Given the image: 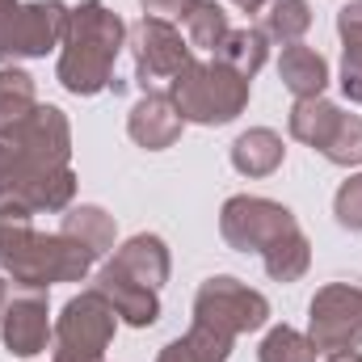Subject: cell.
Wrapping results in <instances>:
<instances>
[{
	"mask_svg": "<svg viewBox=\"0 0 362 362\" xmlns=\"http://www.w3.org/2000/svg\"><path fill=\"white\" fill-rule=\"evenodd\" d=\"M333 215L346 232H362V173L346 177L333 194Z\"/></svg>",
	"mask_w": 362,
	"mask_h": 362,
	"instance_id": "83f0119b",
	"label": "cell"
},
{
	"mask_svg": "<svg viewBox=\"0 0 362 362\" xmlns=\"http://www.w3.org/2000/svg\"><path fill=\"white\" fill-rule=\"evenodd\" d=\"M34 211L17 202H0V270L25 291H47L55 282H81L93 270V257L85 245L55 232H34Z\"/></svg>",
	"mask_w": 362,
	"mask_h": 362,
	"instance_id": "6da1fadb",
	"label": "cell"
},
{
	"mask_svg": "<svg viewBox=\"0 0 362 362\" xmlns=\"http://www.w3.org/2000/svg\"><path fill=\"white\" fill-rule=\"evenodd\" d=\"M337 34H341V93L362 105V0H350L337 13Z\"/></svg>",
	"mask_w": 362,
	"mask_h": 362,
	"instance_id": "d6986e66",
	"label": "cell"
},
{
	"mask_svg": "<svg viewBox=\"0 0 362 362\" xmlns=\"http://www.w3.org/2000/svg\"><path fill=\"white\" fill-rule=\"evenodd\" d=\"M4 278H8V274L0 270V312H4V303H8V282H4Z\"/></svg>",
	"mask_w": 362,
	"mask_h": 362,
	"instance_id": "1f68e13d",
	"label": "cell"
},
{
	"mask_svg": "<svg viewBox=\"0 0 362 362\" xmlns=\"http://www.w3.org/2000/svg\"><path fill=\"white\" fill-rule=\"evenodd\" d=\"M181 127H185V118L177 114V105H173L169 93H144L131 105V114H127V135L139 148H148V152L173 148L181 139Z\"/></svg>",
	"mask_w": 362,
	"mask_h": 362,
	"instance_id": "7c38bea8",
	"label": "cell"
},
{
	"mask_svg": "<svg viewBox=\"0 0 362 362\" xmlns=\"http://www.w3.org/2000/svg\"><path fill=\"white\" fill-rule=\"evenodd\" d=\"M127 47L135 59V81L144 93H160V85H173L181 72L194 64V47L181 38L173 21H156V17H139L127 30Z\"/></svg>",
	"mask_w": 362,
	"mask_h": 362,
	"instance_id": "9c48e42d",
	"label": "cell"
},
{
	"mask_svg": "<svg viewBox=\"0 0 362 362\" xmlns=\"http://www.w3.org/2000/svg\"><path fill=\"white\" fill-rule=\"evenodd\" d=\"M308 337L316 350L362 346V282H325L308 303Z\"/></svg>",
	"mask_w": 362,
	"mask_h": 362,
	"instance_id": "30bf717a",
	"label": "cell"
},
{
	"mask_svg": "<svg viewBox=\"0 0 362 362\" xmlns=\"http://www.w3.org/2000/svg\"><path fill=\"white\" fill-rule=\"evenodd\" d=\"M194 325H206L223 337L257 333L270 325V299L232 274H215L194 295Z\"/></svg>",
	"mask_w": 362,
	"mask_h": 362,
	"instance_id": "8992f818",
	"label": "cell"
},
{
	"mask_svg": "<svg viewBox=\"0 0 362 362\" xmlns=\"http://www.w3.org/2000/svg\"><path fill=\"white\" fill-rule=\"evenodd\" d=\"M127 47V21L105 0H81L68 13L59 42V85L76 97H97L114 85V59Z\"/></svg>",
	"mask_w": 362,
	"mask_h": 362,
	"instance_id": "7a4b0ae2",
	"label": "cell"
},
{
	"mask_svg": "<svg viewBox=\"0 0 362 362\" xmlns=\"http://www.w3.org/2000/svg\"><path fill=\"white\" fill-rule=\"evenodd\" d=\"M228 34H232L228 13L215 0H194V8L185 13V42L198 47V51H206V55H215Z\"/></svg>",
	"mask_w": 362,
	"mask_h": 362,
	"instance_id": "603a6c76",
	"label": "cell"
},
{
	"mask_svg": "<svg viewBox=\"0 0 362 362\" xmlns=\"http://www.w3.org/2000/svg\"><path fill=\"white\" fill-rule=\"evenodd\" d=\"M169 97L185 122L198 127H228L249 105V81L232 72L219 59H194L177 81L169 85Z\"/></svg>",
	"mask_w": 362,
	"mask_h": 362,
	"instance_id": "277c9868",
	"label": "cell"
},
{
	"mask_svg": "<svg viewBox=\"0 0 362 362\" xmlns=\"http://www.w3.org/2000/svg\"><path fill=\"white\" fill-rule=\"evenodd\" d=\"M320 156L329 165H341V169L362 165V118L358 114H341V122H337V131H333V139L325 144Z\"/></svg>",
	"mask_w": 362,
	"mask_h": 362,
	"instance_id": "4316f807",
	"label": "cell"
},
{
	"mask_svg": "<svg viewBox=\"0 0 362 362\" xmlns=\"http://www.w3.org/2000/svg\"><path fill=\"white\" fill-rule=\"evenodd\" d=\"M282 160H286L282 135L270 127H253V131L236 135V144H232V169L240 177H270L282 169Z\"/></svg>",
	"mask_w": 362,
	"mask_h": 362,
	"instance_id": "2e32d148",
	"label": "cell"
},
{
	"mask_svg": "<svg viewBox=\"0 0 362 362\" xmlns=\"http://www.w3.org/2000/svg\"><path fill=\"white\" fill-rule=\"evenodd\" d=\"M341 114H346V110H341V105H333V101H325V97L295 101V105H291V118H286L291 139H299V144H308V148L325 152V144L333 139V131H337Z\"/></svg>",
	"mask_w": 362,
	"mask_h": 362,
	"instance_id": "e0dca14e",
	"label": "cell"
},
{
	"mask_svg": "<svg viewBox=\"0 0 362 362\" xmlns=\"http://www.w3.org/2000/svg\"><path fill=\"white\" fill-rule=\"evenodd\" d=\"M232 346H236V337H223L206 325H189V333L169 341L156 354V362H228Z\"/></svg>",
	"mask_w": 362,
	"mask_h": 362,
	"instance_id": "44dd1931",
	"label": "cell"
},
{
	"mask_svg": "<svg viewBox=\"0 0 362 362\" xmlns=\"http://www.w3.org/2000/svg\"><path fill=\"white\" fill-rule=\"evenodd\" d=\"M228 4H236L240 13H262L266 8V0H228Z\"/></svg>",
	"mask_w": 362,
	"mask_h": 362,
	"instance_id": "f546056e",
	"label": "cell"
},
{
	"mask_svg": "<svg viewBox=\"0 0 362 362\" xmlns=\"http://www.w3.org/2000/svg\"><path fill=\"white\" fill-rule=\"evenodd\" d=\"M64 0H0V59H42L64 42L68 30Z\"/></svg>",
	"mask_w": 362,
	"mask_h": 362,
	"instance_id": "ba28073f",
	"label": "cell"
},
{
	"mask_svg": "<svg viewBox=\"0 0 362 362\" xmlns=\"http://www.w3.org/2000/svg\"><path fill=\"white\" fill-rule=\"evenodd\" d=\"M34 105H38L34 76L21 72V68H0V131L13 127V122H21Z\"/></svg>",
	"mask_w": 362,
	"mask_h": 362,
	"instance_id": "cb8c5ba5",
	"label": "cell"
},
{
	"mask_svg": "<svg viewBox=\"0 0 362 362\" xmlns=\"http://www.w3.org/2000/svg\"><path fill=\"white\" fill-rule=\"evenodd\" d=\"M59 232H64V236H72L76 245H85L93 257H105V253H114V236H118V228H114V215H105V211H101V206H93V202L68 206V211H64V223H59Z\"/></svg>",
	"mask_w": 362,
	"mask_h": 362,
	"instance_id": "ac0fdd59",
	"label": "cell"
},
{
	"mask_svg": "<svg viewBox=\"0 0 362 362\" xmlns=\"http://www.w3.org/2000/svg\"><path fill=\"white\" fill-rule=\"evenodd\" d=\"M266 55H270V38H266L257 25H245V30H232V34L219 42V51H215L211 59H219V64H228L232 72H240L245 81H253V76L262 72Z\"/></svg>",
	"mask_w": 362,
	"mask_h": 362,
	"instance_id": "7402d4cb",
	"label": "cell"
},
{
	"mask_svg": "<svg viewBox=\"0 0 362 362\" xmlns=\"http://www.w3.org/2000/svg\"><path fill=\"white\" fill-rule=\"evenodd\" d=\"M110 266L122 270L127 278H135V282H144V286H152V291H160L173 274V257H169V245L156 232H139V236H131L114 249Z\"/></svg>",
	"mask_w": 362,
	"mask_h": 362,
	"instance_id": "5bb4252c",
	"label": "cell"
},
{
	"mask_svg": "<svg viewBox=\"0 0 362 362\" xmlns=\"http://www.w3.org/2000/svg\"><path fill=\"white\" fill-rule=\"evenodd\" d=\"M93 286L114 303L118 320H127L131 329H148V325L160 320V291H152V286L127 278L122 270H114L110 262L97 270V282H93Z\"/></svg>",
	"mask_w": 362,
	"mask_h": 362,
	"instance_id": "4fadbf2b",
	"label": "cell"
},
{
	"mask_svg": "<svg viewBox=\"0 0 362 362\" xmlns=\"http://www.w3.org/2000/svg\"><path fill=\"white\" fill-rule=\"evenodd\" d=\"M278 81L286 85V93H295V101H308V97H325L329 85V59L303 42H291L282 47V59H278Z\"/></svg>",
	"mask_w": 362,
	"mask_h": 362,
	"instance_id": "9a60e30c",
	"label": "cell"
},
{
	"mask_svg": "<svg viewBox=\"0 0 362 362\" xmlns=\"http://www.w3.org/2000/svg\"><path fill=\"white\" fill-rule=\"evenodd\" d=\"M114 329H118V312L97 286L72 295L64 303L59 320H55V354H51V362H105Z\"/></svg>",
	"mask_w": 362,
	"mask_h": 362,
	"instance_id": "5b68a950",
	"label": "cell"
},
{
	"mask_svg": "<svg viewBox=\"0 0 362 362\" xmlns=\"http://www.w3.org/2000/svg\"><path fill=\"white\" fill-rule=\"evenodd\" d=\"M295 232H303L299 219H295L282 202H274V198L236 194V198H228L223 211H219V236H223L228 249H236V253H262V257H266L270 249H278L282 240H291Z\"/></svg>",
	"mask_w": 362,
	"mask_h": 362,
	"instance_id": "52a82bcc",
	"label": "cell"
},
{
	"mask_svg": "<svg viewBox=\"0 0 362 362\" xmlns=\"http://www.w3.org/2000/svg\"><path fill=\"white\" fill-rule=\"evenodd\" d=\"M316 346L308 333L291 329V325H274L257 346V362H316Z\"/></svg>",
	"mask_w": 362,
	"mask_h": 362,
	"instance_id": "d4e9b609",
	"label": "cell"
},
{
	"mask_svg": "<svg viewBox=\"0 0 362 362\" xmlns=\"http://www.w3.org/2000/svg\"><path fill=\"white\" fill-rule=\"evenodd\" d=\"M262 266L270 274L274 282H299L308 266H312V245H308V236L303 232H295L291 240H282L278 249H270L266 257H262Z\"/></svg>",
	"mask_w": 362,
	"mask_h": 362,
	"instance_id": "484cf974",
	"label": "cell"
},
{
	"mask_svg": "<svg viewBox=\"0 0 362 362\" xmlns=\"http://www.w3.org/2000/svg\"><path fill=\"white\" fill-rule=\"evenodd\" d=\"M72 198H76L72 165L0 135V202H17L25 211H68Z\"/></svg>",
	"mask_w": 362,
	"mask_h": 362,
	"instance_id": "3957f363",
	"label": "cell"
},
{
	"mask_svg": "<svg viewBox=\"0 0 362 362\" xmlns=\"http://www.w3.org/2000/svg\"><path fill=\"white\" fill-rule=\"evenodd\" d=\"M257 30L270 42L291 47L312 30V4L308 0H266V8L257 13Z\"/></svg>",
	"mask_w": 362,
	"mask_h": 362,
	"instance_id": "ffe728a7",
	"label": "cell"
},
{
	"mask_svg": "<svg viewBox=\"0 0 362 362\" xmlns=\"http://www.w3.org/2000/svg\"><path fill=\"white\" fill-rule=\"evenodd\" d=\"M325 362H362V354L358 350H337V354H329Z\"/></svg>",
	"mask_w": 362,
	"mask_h": 362,
	"instance_id": "4dcf8cb0",
	"label": "cell"
},
{
	"mask_svg": "<svg viewBox=\"0 0 362 362\" xmlns=\"http://www.w3.org/2000/svg\"><path fill=\"white\" fill-rule=\"evenodd\" d=\"M51 337H55L51 308H47V299H42L38 291L17 295V299L4 303V312H0V341H4L8 354H17V358H34V354L47 350Z\"/></svg>",
	"mask_w": 362,
	"mask_h": 362,
	"instance_id": "8fae6325",
	"label": "cell"
},
{
	"mask_svg": "<svg viewBox=\"0 0 362 362\" xmlns=\"http://www.w3.org/2000/svg\"><path fill=\"white\" fill-rule=\"evenodd\" d=\"M139 8L144 17H156V21H185L194 0H139Z\"/></svg>",
	"mask_w": 362,
	"mask_h": 362,
	"instance_id": "f1b7e54d",
	"label": "cell"
}]
</instances>
